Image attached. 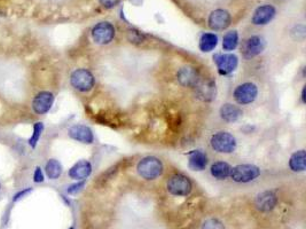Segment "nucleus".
<instances>
[{"label": "nucleus", "mask_w": 306, "mask_h": 229, "mask_svg": "<svg viewBox=\"0 0 306 229\" xmlns=\"http://www.w3.org/2000/svg\"><path fill=\"white\" fill-rule=\"evenodd\" d=\"M115 37V28L112 23L100 22L92 30V38L99 45H108Z\"/></svg>", "instance_id": "nucleus-6"}, {"label": "nucleus", "mask_w": 306, "mask_h": 229, "mask_svg": "<svg viewBox=\"0 0 306 229\" xmlns=\"http://www.w3.org/2000/svg\"><path fill=\"white\" fill-rule=\"evenodd\" d=\"M232 16L227 10L216 9L209 16V26L212 30H225L231 25Z\"/></svg>", "instance_id": "nucleus-9"}, {"label": "nucleus", "mask_w": 306, "mask_h": 229, "mask_svg": "<svg viewBox=\"0 0 306 229\" xmlns=\"http://www.w3.org/2000/svg\"><path fill=\"white\" fill-rule=\"evenodd\" d=\"M234 99L239 105H249L258 95V87L254 83H243L234 90Z\"/></svg>", "instance_id": "nucleus-7"}, {"label": "nucleus", "mask_w": 306, "mask_h": 229, "mask_svg": "<svg viewBox=\"0 0 306 229\" xmlns=\"http://www.w3.org/2000/svg\"><path fill=\"white\" fill-rule=\"evenodd\" d=\"M278 203V197L273 192H263L256 197V206L259 211L270 212L275 208Z\"/></svg>", "instance_id": "nucleus-14"}, {"label": "nucleus", "mask_w": 306, "mask_h": 229, "mask_svg": "<svg viewBox=\"0 0 306 229\" xmlns=\"http://www.w3.org/2000/svg\"><path fill=\"white\" fill-rule=\"evenodd\" d=\"M289 167L293 172H304L306 169V152L298 150L289 159Z\"/></svg>", "instance_id": "nucleus-20"}, {"label": "nucleus", "mask_w": 306, "mask_h": 229, "mask_svg": "<svg viewBox=\"0 0 306 229\" xmlns=\"http://www.w3.org/2000/svg\"><path fill=\"white\" fill-rule=\"evenodd\" d=\"M231 169L232 167L229 166V164L225 162H217L212 164L210 171H211V175L213 178L218 179V180H225L231 174Z\"/></svg>", "instance_id": "nucleus-21"}, {"label": "nucleus", "mask_w": 306, "mask_h": 229, "mask_svg": "<svg viewBox=\"0 0 306 229\" xmlns=\"http://www.w3.org/2000/svg\"><path fill=\"white\" fill-rule=\"evenodd\" d=\"M266 43L264 38L259 36H252L248 38L246 43L243 44V55L247 59H251L261 54V53L265 49Z\"/></svg>", "instance_id": "nucleus-12"}, {"label": "nucleus", "mask_w": 306, "mask_h": 229, "mask_svg": "<svg viewBox=\"0 0 306 229\" xmlns=\"http://www.w3.org/2000/svg\"><path fill=\"white\" fill-rule=\"evenodd\" d=\"M120 1H121V0H99L100 5L106 9L114 8L115 6L118 5V2H120Z\"/></svg>", "instance_id": "nucleus-30"}, {"label": "nucleus", "mask_w": 306, "mask_h": 229, "mask_svg": "<svg viewBox=\"0 0 306 229\" xmlns=\"http://www.w3.org/2000/svg\"><path fill=\"white\" fill-rule=\"evenodd\" d=\"M196 94L198 99L202 101L210 102L216 98V83L213 80H205V82H198L196 86Z\"/></svg>", "instance_id": "nucleus-16"}, {"label": "nucleus", "mask_w": 306, "mask_h": 229, "mask_svg": "<svg viewBox=\"0 0 306 229\" xmlns=\"http://www.w3.org/2000/svg\"><path fill=\"white\" fill-rule=\"evenodd\" d=\"M178 82L183 87H195L200 82V74H198L197 69L190 66L182 67L178 71Z\"/></svg>", "instance_id": "nucleus-11"}, {"label": "nucleus", "mask_w": 306, "mask_h": 229, "mask_svg": "<svg viewBox=\"0 0 306 229\" xmlns=\"http://www.w3.org/2000/svg\"><path fill=\"white\" fill-rule=\"evenodd\" d=\"M193 189V183L183 174H174L167 181V190L174 196H187Z\"/></svg>", "instance_id": "nucleus-4"}, {"label": "nucleus", "mask_w": 306, "mask_h": 229, "mask_svg": "<svg viewBox=\"0 0 306 229\" xmlns=\"http://www.w3.org/2000/svg\"><path fill=\"white\" fill-rule=\"evenodd\" d=\"M69 136H70L71 139L78 141V142L85 144H91L93 143L94 141L93 132H92L90 127H87L85 125L72 126V127L69 129Z\"/></svg>", "instance_id": "nucleus-13"}, {"label": "nucleus", "mask_w": 306, "mask_h": 229, "mask_svg": "<svg viewBox=\"0 0 306 229\" xmlns=\"http://www.w3.org/2000/svg\"><path fill=\"white\" fill-rule=\"evenodd\" d=\"M44 132V124L43 123H36L33 126V134L31 136V139L29 140V144L31 146L32 149L37 147L38 141H39L41 134Z\"/></svg>", "instance_id": "nucleus-25"}, {"label": "nucleus", "mask_w": 306, "mask_h": 229, "mask_svg": "<svg viewBox=\"0 0 306 229\" xmlns=\"http://www.w3.org/2000/svg\"><path fill=\"white\" fill-rule=\"evenodd\" d=\"M128 39L133 44H140L144 41L145 36L141 32L137 31V30H129Z\"/></svg>", "instance_id": "nucleus-27"}, {"label": "nucleus", "mask_w": 306, "mask_h": 229, "mask_svg": "<svg viewBox=\"0 0 306 229\" xmlns=\"http://www.w3.org/2000/svg\"><path fill=\"white\" fill-rule=\"evenodd\" d=\"M305 87H303V90H302V101H303V103L306 102V97H305Z\"/></svg>", "instance_id": "nucleus-33"}, {"label": "nucleus", "mask_w": 306, "mask_h": 229, "mask_svg": "<svg viewBox=\"0 0 306 229\" xmlns=\"http://www.w3.org/2000/svg\"><path fill=\"white\" fill-rule=\"evenodd\" d=\"M69 229H75V228H74V227H70V228H69Z\"/></svg>", "instance_id": "nucleus-34"}, {"label": "nucleus", "mask_w": 306, "mask_h": 229, "mask_svg": "<svg viewBox=\"0 0 306 229\" xmlns=\"http://www.w3.org/2000/svg\"><path fill=\"white\" fill-rule=\"evenodd\" d=\"M202 229H225V226L220 220L211 218V219L205 221L203 226H202Z\"/></svg>", "instance_id": "nucleus-26"}, {"label": "nucleus", "mask_w": 306, "mask_h": 229, "mask_svg": "<svg viewBox=\"0 0 306 229\" xmlns=\"http://www.w3.org/2000/svg\"><path fill=\"white\" fill-rule=\"evenodd\" d=\"M213 60L217 64V69L219 75H229L238 68L239 60L234 54H216Z\"/></svg>", "instance_id": "nucleus-8"}, {"label": "nucleus", "mask_w": 306, "mask_h": 229, "mask_svg": "<svg viewBox=\"0 0 306 229\" xmlns=\"http://www.w3.org/2000/svg\"><path fill=\"white\" fill-rule=\"evenodd\" d=\"M189 169L193 171H203L208 165V156L202 150H195L189 154Z\"/></svg>", "instance_id": "nucleus-19"}, {"label": "nucleus", "mask_w": 306, "mask_h": 229, "mask_svg": "<svg viewBox=\"0 0 306 229\" xmlns=\"http://www.w3.org/2000/svg\"><path fill=\"white\" fill-rule=\"evenodd\" d=\"M92 173V165L87 160H79L69 170V177L75 180H84Z\"/></svg>", "instance_id": "nucleus-18"}, {"label": "nucleus", "mask_w": 306, "mask_h": 229, "mask_svg": "<svg viewBox=\"0 0 306 229\" xmlns=\"http://www.w3.org/2000/svg\"><path fill=\"white\" fill-rule=\"evenodd\" d=\"M44 173H43V170L40 169L39 166L36 167V171H34V174H33V181L37 182V183H40L44 181Z\"/></svg>", "instance_id": "nucleus-31"}, {"label": "nucleus", "mask_w": 306, "mask_h": 229, "mask_svg": "<svg viewBox=\"0 0 306 229\" xmlns=\"http://www.w3.org/2000/svg\"><path fill=\"white\" fill-rule=\"evenodd\" d=\"M239 45V33L236 31H229L224 36L223 48L224 51H234Z\"/></svg>", "instance_id": "nucleus-24"}, {"label": "nucleus", "mask_w": 306, "mask_h": 229, "mask_svg": "<svg viewBox=\"0 0 306 229\" xmlns=\"http://www.w3.org/2000/svg\"><path fill=\"white\" fill-rule=\"evenodd\" d=\"M210 143L213 150L220 154H232L236 149L235 137L228 132H218L213 134Z\"/></svg>", "instance_id": "nucleus-3"}, {"label": "nucleus", "mask_w": 306, "mask_h": 229, "mask_svg": "<svg viewBox=\"0 0 306 229\" xmlns=\"http://www.w3.org/2000/svg\"><path fill=\"white\" fill-rule=\"evenodd\" d=\"M163 163L157 157L148 156L138 163L137 172L143 179L146 180H155L163 173Z\"/></svg>", "instance_id": "nucleus-1"}, {"label": "nucleus", "mask_w": 306, "mask_h": 229, "mask_svg": "<svg viewBox=\"0 0 306 229\" xmlns=\"http://www.w3.org/2000/svg\"><path fill=\"white\" fill-rule=\"evenodd\" d=\"M221 119L226 123H235L242 117V110L240 107L233 105V103H225L220 107L219 110Z\"/></svg>", "instance_id": "nucleus-17"}, {"label": "nucleus", "mask_w": 306, "mask_h": 229, "mask_svg": "<svg viewBox=\"0 0 306 229\" xmlns=\"http://www.w3.org/2000/svg\"><path fill=\"white\" fill-rule=\"evenodd\" d=\"M293 37H295L297 40H303L305 38V28L304 25H298L295 26L292 31Z\"/></svg>", "instance_id": "nucleus-28"}, {"label": "nucleus", "mask_w": 306, "mask_h": 229, "mask_svg": "<svg viewBox=\"0 0 306 229\" xmlns=\"http://www.w3.org/2000/svg\"><path fill=\"white\" fill-rule=\"evenodd\" d=\"M259 175H261V170L258 166L252 165V164H240V165L232 167L229 177L235 182L248 183L254 181Z\"/></svg>", "instance_id": "nucleus-2"}, {"label": "nucleus", "mask_w": 306, "mask_h": 229, "mask_svg": "<svg viewBox=\"0 0 306 229\" xmlns=\"http://www.w3.org/2000/svg\"><path fill=\"white\" fill-rule=\"evenodd\" d=\"M275 16V8L271 5H264L255 10L252 16V23L255 25H266Z\"/></svg>", "instance_id": "nucleus-15"}, {"label": "nucleus", "mask_w": 306, "mask_h": 229, "mask_svg": "<svg viewBox=\"0 0 306 229\" xmlns=\"http://www.w3.org/2000/svg\"><path fill=\"white\" fill-rule=\"evenodd\" d=\"M84 186H85V182H84V181L74 183V185L69 186L67 192H68V194H70V195H75V194H77L78 192H80V190L83 189Z\"/></svg>", "instance_id": "nucleus-29"}, {"label": "nucleus", "mask_w": 306, "mask_h": 229, "mask_svg": "<svg viewBox=\"0 0 306 229\" xmlns=\"http://www.w3.org/2000/svg\"><path fill=\"white\" fill-rule=\"evenodd\" d=\"M32 192V188H29V189H24V190H21V192H18L16 195H15L14 196V202H17V201H20V200H22L23 197L24 196H26V195L28 194H30Z\"/></svg>", "instance_id": "nucleus-32"}, {"label": "nucleus", "mask_w": 306, "mask_h": 229, "mask_svg": "<svg viewBox=\"0 0 306 229\" xmlns=\"http://www.w3.org/2000/svg\"><path fill=\"white\" fill-rule=\"evenodd\" d=\"M217 45H218L217 34H215V33H204V34H202L198 47H200L202 52L209 53V52H212L213 49L217 47Z\"/></svg>", "instance_id": "nucleus-22"}, {"label": "nucleus", "mask_w": 306, "mask_h": 229, "mask_svg": "<svg viewBox=\"0 0 306 229\" xmlns=\"http://www.w3.org/2000/svg\"><path fill=\"white\" fill-rule=\"evenodd\" d=\"M94 76L87 69H77L71 74L70 83L74 89L80 92H89L94 86Z\"/></svg>", "instance_id": "nucleus-5"}, {"label": "nucleus", "mask_w": 306, "mask_h": 229, "mask_svg": "<svg viewBox=\"0 0 306 229\" xmlns=\"http://www.w3.org/2000/svg\"><path fill=\"white\" fill-rule=\"evenodd\" d=\"M45 171L49 179L55 180V179L60 178V175L62 174V165H61V163L59 162V160L49 159L47 164H46Z\"/></svg>", "instance_id": "nucleus-23"}, {"label": "nucleus", "mask_w": 306, "mask_h": 229, "mask_svg": "<svg viewBox=\"0 0 306 229\" xmlns=\"http://www.w3.org/2000/svg\"><path fill=\"white\" fill-rule=\"evenodd\" d=\"M53 102H54V95L51 92L43 91L40 93H38L33 99L32 107L34 113L38 114H44L49 112V109L52 108Z\"/></svg>", "instance_id": "nucleus-10"}]
</instances>
